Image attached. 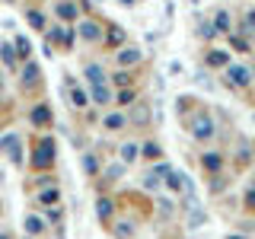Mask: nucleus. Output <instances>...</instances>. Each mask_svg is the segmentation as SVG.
Returning a JSON list of instances; mask_svg holds the SVG:
<instances>
[{"label": "nucleus", "instance_id": "1", "mask_svg": "<svg viewBox=\"0 0 255 239\" xmlns=\"http://www.w3.org/2000/svg\"><path fill=\"white\" fill-rule=\"evenodd\" d=\"M191 134H195V137H211V134H214V127H211V118H207V115H198V118H191Z\"/></svg>", "mask_w": 255, "mask_h": 239}, {"label": "nucleus", "instance_id": "2", "mask_svg": "<svg viewBox=\"0 0 255 239\" xmlns=\"http://www.w3.org/2000/svg\"><path fill=\"white\" fill-rule=\"evenodd\" d=\"M227 77L233 80V86H246V83H249V77H252V74H249L246 67H236V64H233V67L227 70Z\"/></svg>", "mask_w": 255, "mask_h": 239}, {"label": "nucleus", "instance_id": "3", "mask_svg": "<svg viewBox=\"0 0 255 239\" xmlns=\"http://www.w3.org/2000/svg\"><path fill=\"white\" fill-rule=\"evenodd\" d=\"M86 77H90L93 86H102V83H106V74H102L99 64H90V67H86Z\"/></svg>", "mask_w": 255, "mask_h": 239}, {"label": "nucleus", "instance_id": "4", "mask_svg": "<svg viewBox=\"0 0 255 239\" xmlns=\"http://www.w3.org/2000/svg\"><path fill=\"white\" fill-rule=\"evenodd\" d=\"M230 26H233V22H230V13H227V10H220V13H217V19H214V29H217V32H230Z\"/></svg>", "mask_w": 255, "mask_h": 239}, {"label": "nucleus", "instance_id": "5", "mask_svg": "<svg viewBox=\"0 0 255 239\" xmlns=\"http://www.w3.org/2000/svg\"><path fill=\"white\" fill-rule=\"evenodd\" d=\"M80 35L93 42V38H99V26H96V22H80Z\"/></svg>", "mask_w": 255, "mask_h": 239}, {"label": "nucleus", "instance_id": "6", "mask_svg": "<svg viewBox=\"0 0 255 239\" xmlns=\"http://www.w3.org/2000/svg\"><path fill=\"white\" fill-rule=\"evenodd\" d=\"M147 118H150L147 106H134V109H131V121H134V124H143V121H147Z\"/></svg>", "mask_w": 255, "mask_h": 239}, {"label": "nucleus", "instance_id": "7", "mask_svg": "<svg viewBox=\"0 0 255 239\" xmlns=\"http://www.w3.org/2000/svg\"><path fill=\"white\" fill-rule=\"evenodd\" d=\"M51 153H54V147H48V143H42V147H38V153H35V166H45L48 159H51Z\"/></svg>", "mask_w": 255, "mask_h": 239}, {"label": "nucleus", "instance_id": "8", "mask_svg": "<svg viewBox=\"0 0 255 239\" xmlns=\"http://www.w3.org/2000/svg\"><path fill=\"white\" fill-rule=\"evenodd\" d=\"M137 58H140L137 48H122V54H118V61H122V64H134Z\"/></svg>", "mask_w": 255, "mask_h": 239}, {"label": "nucleus", "instance_id": "9", "mask_svg": "<svg viewBox=\"0 0 255 239\" xmlns=\"http://www.w3.org/2000/svg\"><path fill=\"white\" fill-rule=\"evenodd\" d=\"M38 80V67L35 64H26V70H22V83H35Z\"/></svg>", "mask_w": 255, "mask_h": 239}, {"label": "nucleus", "instance_id": "10", "mask_svg": "<svg viewBox=\"0 0 255 239\" xmlns=\"http://www.w3.org/2000/svg\"><path fill=\"white\" fill-rule=\"evenodd\" d=\"M122 159H125V163H134V159H137V147H134V143H125V147H122Z\"/></svg>", "mask_w": 255, "mask_h": 239}, {"label": "nucleus", "instance_id": "11", "mask_svg": "<svg viewBox=\"0 0 255 239\" xmlns=\"http://www.w3.org/2000/svg\"><path fill=\"white\" fill-rule=\"evenodd\" d=\"M169 188H172V191L185 188V175H182V172H169Z\"/></svg>", "mask_w": 255, "mask_h": 239}, {"label": "nucleus", "instance_id": "12", "mask_svg": "<svg viewBox=\"0 0 255 239\" xmlns=\"http://www.w3.org/2000/svg\"><path fill=\"white\" fill-rule=\"evenodd\" d=\"M58 16H64V19H74V16H77V6L74 3H58Z\"/></svg>", "mask_w": 255, "mask_h": 239}, {"label": "nucleus", "instance_id": "13", "mask_svg": "<svg viewBox=\"0 0 255 239\" xmlns=\"http://www.w3.org/2000/svg\"><path fill=\"white\" fill-rule=\"evenodd\" d=\"M32 121H35V124H45V121H51L48 109H45V106H42V109H35V112H32Z\"/></svg>", "mask_w": 255, "mask_h": 239}, {"label": "nucleus", "instance_id": "14", "mask_svg": "<svg viewBox=\"0 0 255 239\" xmlns=\"http://www.w3.org/2000/svg\"><path fill=\"white\" fill-rule=\"evenodd\" d=\"M70 102H74L77 109H83L86 106V93L83 90H70Z\"/></svg>", "mask_w": 255, "mask_h": 239}, {"label": "nucleus", "instance_id": "15", "mask_svg": "<svg viewBox=\"0 0 255 239\" xmlns=\"http://www.w3.org/2000/svg\"><path fill=\"white\" fill-rule=\"evenodd\" d=\"M106 127H109V131H118V127H125V118L122 115H109L106 118Z\"/></svg>", "mask_w": 255, "mask_h": 239}, {"label": "nucleus", "instance_id": "16", "mask_svg": "<svg viewBox=\"0 0 255 239\" xmlns=\"http://www.w3.org/2000/svg\"><path fill=\"white\" fill-rule=\"evenodd\" d=\"M93 99L99 102V106H102V102H109V93H106V86H93Z\"/></svg>", "mask_w": 255, "mask_h": 239}, {"label": "nucleus", "instance_id": "17", "mask_svg": "<svg viewBox=\"0 0 255 239\" xmlns=\"http://www.w3.org/2000/svg\"><path fill=\"white\" fill-rule=\"evenodd\" d=\"M122 38H125V32L118 29V26H112V29H109V45H118Z\"/></svg>", "mask_w": 255, "mask_h": 239}, {"label": "nucleus", "instance_id": "18", "mask_svg": "<svg viewBox=\"0 0 255 239\" xmlns=\"http://www.w3.org/2000/svg\"><path fill=\"white\" fill-rule=\"evenodd\" d=\"M96 214H99V217H109V214H112V201H106V198H102V201L96 204Z\"/></svg>", "mask_w": 255, "mask_h": 239}, {"label": "nucleus", "instance_id": "19", "mask_svg": "<svg viewBox=\"0 0 255 239\" xmlns=\"http://www.w3.org/2000/svg\"><path fill=\"white\" fill-rule=\"evenodd\" d=\"M26 230H29V233H42V220H38V217H26Z\"/></svg>", "mask_w": 255, "mask_h": 239}, {"label": "nucleus", "instance_id": "20", "mask_svg": "<svg viewBox=\"0 0 255 239\" xmlns=\"http://www.w3.org/2000/svg\"><path fill=\"white\" fill-rule=\"evenodd\" d=\"M207 61H211L214 67H220V64H227V61H230V54H223V51H214V54H211Z\"/></svg>", "mask_w": 255, "mask_h": 239}, {"label": "nucleus", "instance_id": "21", "mask_svg": "<svg viewBox=\"0 0 255 239\" xmlns=\"http://www.w3.org/2000/svg\"><path fill=\"white\" fill-rule=\"evenodd\" d=\"M143 153H147L150 159H159V156H163V150H159L156 143H147V147H143Z\"/></svg>", "mask_w": 255, "mask_h": 239}, {"label": "nucleus", "instance_id": "22", "mask_svg": "<svg viewBox=\"0 0 255 239\" xmlns=\"http://www.w3.org/2000/svg\"><path fill=\"white\" fill-rule=\"evenodd\" d=\"M16 48H19V54H22V58H29V51H32V45L26 42V38H16Z\"/></svg>", "mask_w": 255, "mask_h": 239}, {"label": "nucleus", "instance_id": "23", "mask_svg": "<svg viewBox=\"0 0 255 239\" xmlns=\"http://www.w3.org/2000/svg\"><path fill=\"white\" fill-rule=\"evenodd\" d=\"M29 22H32V26H35V29H42V13H35V10H29Z\"/></svg>", "mask_w": 255, "mask_h": 239}, {"label": "nucleus", "instance_id": "24", "mask_svg": "<svg viewBox=\"0 0 255 239\" xmlns=\"http://www.w3.org/2000/svg\"><path fill=\"white\" fill-rule=\"evenodd\" d=\"M54 201H58V188H51V191L42 195V204H54Z\"/></svg>", "mask_w": 255, "mask_h": 239}, {"label": "nucleus", "instance_id": "25", "mask_svg": "<svg viewBox=\"0 0 255 239\" xmlns=\"http://www.w3.org/2000/svg\"><path fill=\"white\" fill-rule=\"evenodd\" d=\"M201 35H204V38H214V35H217V29H214V22H204V26H201Z\"/></svg>", "mask_w": 255, "mask_h": 239}, {"label": "nucleus", "instance_id": "26", "mask_svg": "<svg viewBox=\"0 0 255 239\" xmlns=\"http://www.w3.org/2000/svg\"><path fill=\"white\" fill-rule=\"evenodd\" d=\"M115 233H118V236H131L134 230H131V223H118V230H115Z\"/></svg>", "mask_w": 255, "mask_h": 239}, {"label": "nucleus", "instance_id": "27", "mask_svg": "<svg viewBox=\"0 0 255 239\" xmlns=\"http://www.w3.org/2000/svg\"><path fill=\"white\" fill-rule=\"evenodd\" d=\"M0 54H3V61H6V64H13V48H10V45L0 48Z\"/></svg>", "mask_w": 255, "mask_h": 239}, {"label": "nucleus", "instance_id": "28", "mask_svg": "<svg viewBox=\"0 0 255 239\" xmlns=\"http://www.w3.org/2000/svg\"><path fill=\"white\" fill-rule=\"evenodd\" d=\"M204 166H207V169H217V166H220V156H207Z\"/></svg>", "mask_w": 255, "mask_h": 239}, {"label": "nucleus", "instance_id": "29", "mask_svg": "<svg viewBox=\"0 0 255 239\" xmlns=\"http://www.w3.org/2000/svg\"><path fill=\"white\" fill-rule=\"evenodd\" d=\"M246 29H255V10L246 13Z\"/></svg>", "mask_w": 255, "mask_h": 239}, {"label": "nucleus", "instance_id": "30", "mask_svg": "<svg viewBox=\"0 0 255 239\" xmlns=\"http://www.w3.org/2000/svg\"><path fill=\"white\" fill-rule=\"evenodd\" d=\"M131 99H134V93H131V90H125L122 96H118V102H125V106H128V102H131Z\"/></svg>", "mask_w": 255, "mask_h": 239}, {"label": "nucleus", "instance_id": "31", "mask_svg": "<svg viewBox=\"0 0 255 239\" xmlns=\"http://www.w3.org/2000/svg\"><path fill=\"white\" fill-rule=\"evenodd\" d=\"M230 42H233L236 51H246V42H243V38H230Z\"/></svg>", "mask_w": 255, "mask_h": 239}, {"label": "nucleus", "instance_id": "32", "mask_svg": "<svg viewBox=\"0 0 255 239\" xmlns=\"http://www.w3.org/2000/svg\"><path fill=\"white\" fill-rule=\"evenodd\" d=\"M118 3H125V6H131V3H134V0H118Z\"/></svg>", "mask_w": 255, "mask_h": 239}, {"label": "nucleus", "instance_id": "33", "mask_svg": "<svg viewBox=\"0 0 255 239\" xmlns=\"http://www.w3.org/2000/svg\"><path fill=\"white\" fill-rule=\"evenodd\" d=\"M0 239H10V236H3V233H0Z\"/></svg>", "mask_w": 255, "mask_h": 239}, {"label": "nucleus", "instance_id": "34", "mask_svg": "<svg viewBox=\"0 0 255 239\" xmlns=\"http://www.w3.org/2000/svg\"><path fill=\"white\" fill-rule=\"evenodd\" d=\"M6 3H10V0H6Z\"/></svg>", "mask_w": 255, "mask_h": 239}]
</instances>
